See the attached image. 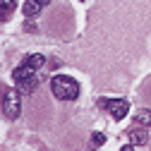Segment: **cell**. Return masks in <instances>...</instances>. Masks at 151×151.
I'll list each match as a JSON object with an SVG mask.
<instances>
[{
	"label": "cell",
	"instance_id": "1",
	"mask_svg": "<svg viewBox=\"0 0 151 151\" xmlns=\"http://www.w3.org/2000/svg\"><path fill=\"white\" fill-rule=\"evenodd\" d=\"M50 91H53V96L60 99V101H74L79 96V82L67 77V74H55L50 79Z\"/></svg>",
	"mask_w": 151,
	"mask_h": 151
},
{
	"label": "cell",
	"instance_id": "2",
	"mask_svg": "<svg viewBox=\"0 0 151 151\" xmlns=\"http://www.w3.org/2000/svg\"><path fill=\"white\" fill-rule=\"evenodd\" d=\"M39 70H34V67H29V65H19V67H14V72H12V79H14V84H17V89H19L22 93H31V91H36V86H39V74H36Z\"/></svg>",
	"mask_w": 151,
	"mask_h": 151
},
{
	"label": "cell",
	"instance_id": "3",
	"mask_svg": "<svg viewBox=\"0 0 151 151\" xmlns=\"http://www.w3.org/2000/svg\"><path fill=\"white\" fill-rule=\"evenodd\" d=\"M19 89H5L3 91V115L7 120H17L22 113V99H19Z\"/></svg>",
	"mask_w": 151,
	"mask_h": 151
},
{
	"label": "cell",
	"instance_id": "4",
	"mask_svg": "<svg viewBox=\"0 0 151 151\" xmlns=\"http://www.w3.org/2000/svg\"><path fill=\"white\" fill-rule=\"evenodd\" d=\"M101 106L110 113L115 120H122V118H127V113H129V103L125 101V99H103L101 101Z\"/></svg>",
	"mask_w": 151,
	"mask_h": 151
},
{
	"label": "cell",
	"instance_id": "5",
	"mask_svg": "<svg viewBox=\"0 0 151 151\" xmlns=\"http://www.w3.org/2000/svg\"><path fill=\"white\" fill-rule=\"evenodd\" d=\"M48 3L50 0H27V3L22 5V12H24V17H36Z\"/></svg>",
	"mask_w": 151,
	"mask_h": 151
},
{
	"label": "cell",
	"instance_id": "6",
	"mask_svg": "<svg viewBox=\"0 0 151 151\" xmlns=\"http://www.w3.org/2000/svg\"><path fill=\"white\" fill-rule=\"evenodd\" d=\"M146 139H149V134H146L144 125H137L129 129V144L132 146H142V144H146Z\"/></svg>",
	"mask_w": 151,
	"mask_h": 151
},
{
	"label": "cell",
	"instance_id": "7",
	"mask_svg": "<svg viewBox=\"0 0 151 151\" xmlns=\"http://www.w3.org/2000/svg\"><path fill=\"white\" fill-rule=\"evenodd\" d=\"M134 122L137 125H144V127H151V108H142L134 113Z\"/></svg>",
	"mask_w": 151,
	"mask_h": 151
},
{
	"label": "cell",
	"instance_id": "8",
	"mask_svg": "<svg viewBox=\"0 0 151 151\" xmlns=\"http://www.w3.org/2000/svg\"><path fill=\"white\" fill-rule=\"evenodd\" d=\"M24 65H29L34 70H41L46 65V58H43L41 53H34V55H27V58H24Z\"/></svg>",
	"mask_w": 151,
	"mask_h": 151
},
{
	"label": "cell",
	"instance_id": "9",
	"mask_svg": "<svg viewBox=\"0 0 151 151\" xmlns=\"http://www.w3.org/2000/svg\"><path fill=\"white\" fill-rule=\"evenodd\" d=\"M14 7H17V0H0V10H3V22L7 19L12 12H14Z\"/></svg>",
	"mask_w": 151,
	"mask_h": 151
},
{
	"label": "cell",
	"instance_id": "10",
	"mask_svg": "<svg viewBox=\"0 0 151 151\" xmlns=\"http://www.w3.org/2000/svg\"><path fill=\"white\" fill-rule=\"evenodd\" d=\"M91 144L93 146H103L106 144V134H103V132H93V134H91Z\"/></svg>",
	"mask_w": 151,
	"mask_h": 151
},
{
	"label": "cell",
	"instance_id": "11",
	"mask_svg": "<svg viewBox=\"0 0 151 151\" xmlns=\"http://www.w3.org/2000/svg\"><path fill=\"white\" fill-rule=\"evenodd\" d=\"M82 3H84V0H82Z\"/></svg>",
	"mask_w": 151,
	"mask_h": 151
}]
</instances>
